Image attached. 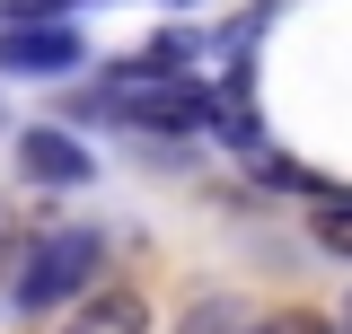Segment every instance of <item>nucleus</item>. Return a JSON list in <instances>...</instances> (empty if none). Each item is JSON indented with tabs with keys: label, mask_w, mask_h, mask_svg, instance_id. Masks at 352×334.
Returning a JSON list of instances; mask_svg holds the SVG:
<instances>
[{
	"label": "nucleus",
	"mask_w": 352,
	"mask_h": 334,
	"mask_svg": "<svg viewBox=\"0 0 352 334\" xmlns=\"http://www.w3.org/2000/svg\"><path fill=\"white\" fill-rule=\"evenodd\" d=\"M106 273V238L97 229H36L18 273H9V308L18 317H53V308H80Z\"/></svg>",
	"instance_id": "obj_1"
},
{
	"label": "nucleus",
	"mask_w": 352,
	"mask_h": 334,
	"mask_svg": "<svg viewBox=\"0 0 352 334\" xmlns=\"http://www.w3.org/2000/svg\"><path fill=\"white\" fill-rule=\"evenodd\" d=\"M88 62V36L71 18H36V27H0V71L9 80H71Z\"/></svg>",
	"instance_id": "obj_2"
},
{
	"label": "nucleus",
	"mask_w": 352,
	"mask_h": 334,
	"mask_svg": "<svg viewBox=\"0 0 352 334\" xmlns=\"http://www.w3.org/2000/svg\"><path fill=\"white\" fill-rule=\"evenodd\" d=\"M18 167H27L36 185H88V176H97L88 141L62 132V124H27V132H18Z\"/></svg>",
	"instance_id": "obj_3"
},
{
	"label": "nucleus",
	"mask_w": 352,
	"mask_h": 334,
	"mask_svg": "<svg viewBox=\"0 0 352 334\" xmlns=\"http://www.w3.org/2000/svg\"><path fill=\"white\" fill-rule=\"evenodd\" d=\"M62 334H150V299L141 291H88Z\"/></svg>",
	"instance_id": "obj_4"
},
{
	"label": "nucleus",
	"mask_w": 352,
	"mask_h": 334,
	"mask_svg": "<svg viewBox=\"0 0 352 334\" xmlns=\"http://www.w3.org/2000/svg\"><path fill=\"white\" fill-rule=\"evenodd\" d=\"M308 238H317L326 255H344V264H352V194H344V203H317V211H308Z\"/></svg>",
	"instance_id": "obj_5"
},
{
	"label": "nucleus",
	"mask_w": 352,
	"mask_h": 334,
	"mask_svg": "<svg viewBox=\"0 0 352 334\" xmlns=\"http://www.w3.org/2000/svg\"><path fill=\"white\" fill-rule=\"evenodd\" d=\"M291 334H352V326H344V317H300Z\"/></svg>",
	"instance_id": "obj_6"
},
{
	"label": "nucleus",
	"mask_w": 352,
	"mask_h": 334,
	"mask_svg": "<svg viewBox=\"0 0 352 334\" xmlns=\"http://www.w3.org/2000/svg\"><path fill=\"white\" fill-rule=\"evenodd\" d=\"M9 238H18V229H9V211H0V264H9Z\"/></svg>",
	"instance_id": "obj_7"
},
{
	"label": "nucleus",
	"mask_w": 352,
	"mask_h": 334,
	"mask_svg": "<svg viewBox=\"0 0 352 334\" xmlns=\"http://www.w3.org/2000/svg\"><path fill=\"white\" fill-rule=\"evenodd\" d=\"M247 334H291V326H247Z\"/></svg>",
	"instance_id": "obj_8"
},
{
	"label": "nucleus",
	"mask_w": 352,
	"mask_h": 334,
	"mask_svg": "<svg viewBox=\"0 0 352 334\" xmlns=\"http://www.w3.org/2000/svg\"><path fill=\"white\" fill-rule=\"evenodd\" d=\"M344 326H352V299H344Z\"/></svg>",
	"instance_id": "obj_9"
}]
</instances>
